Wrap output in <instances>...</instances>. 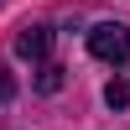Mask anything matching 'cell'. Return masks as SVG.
I'll use <instances>...</instances> for the list:
<instances>
[{
    "mask_svg": "<svg viewBox=\"0 0 130 130\" xmlns=\"http://www.w3.org/2000/svg\"><path fill=\"white\" fill-rule=\"evenodd\" d=\"M16 52H21L26 62H47V52H52V26H21Z\"/></svg>",
    "mask_w": 130,
    "mask_h": 130,
    "instance_id": "cell-2",
    "label": "cell"
},
{
    "mask_svg": "<svg viewBox=\"0 0 130 130\" xmlns=\"http://www.w3.org/2000/svg\"><path fill=\"white\" fill-rule=\"evenodd\" d=\"M62 89V68L57 62H42V73H37V94H57Z\"/></svg>",
    "mask_w": 130,
    "mask_h": 130,
    "instance_id": "cell-3",
    "label": "cell"
},
{
    "mask_svg": "<svg viewBox=\"0 0 130 130\" xmlns=\"http://www.w3.org/2000/svg\"><path fill=\"white\" fill-rule=\"evenodd\" d=\"M104 104H109V109H125V104H130V83H125V78H115L109 89H104Z\"/></svg>",
    "mask_w": 130,
    "mask_h": 130,
    "instance_id": "cell-4",
    "label": "cell"
},
{
    "mask_svg": "<svg viewBox=\"0 0 130 130\" xmlns=\"http://www.w3.org/2000/svg\"><path fill=\"white\" fill-rule=\"evenodd\" d=\"M125 83H130V78H125Z\"/></svg>",
    "mask_w": 130,
    "mask_h": 130,
    "instance_id": "cell-6",
    "label": "cell"
},
{
    "mask_svg": "<svg viewBox=\"0 0 130 130\" xmlns=\"http://www.w3.org/2000/svg\"><path fill=\"white\" fill-rule=\"evenodd\" d=\"M10 94H16V78H10V68L0 62V104H10Z\"/></svg>",
    "mask_w": 130,
    "mask_h": 130,
    "instance_id": "cell-5",
    "label": "cell"
},
{
    "mask_svg": "<svg viewBox=\"0 0 130 130\" xmlns=\"http://www.w3.org/2000/svg\"><path fill=\"white\" fill-rule=\"evenodd\" d=\"M89 52H94L99 62H130V26L99 21V26L89 31Z\"/></svg>",
    "mask_w": 130,
    "mask_h": 130,
    "instance_id": "cell-1",
    "label": "cell"
}]
</instances>
